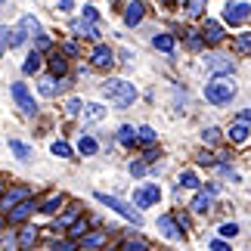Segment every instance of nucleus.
Segmentation results:
<instances>
[{"label":"nucleus","mask_w":251,"mask_h":251,"mask_svg":"<svg viewBox=\"0 0 251 251\" xmlns=\"http://www.w3.org/2000/svg\"><path fill=\"white\" fill-rule=\"evenodd\" d=\"M100 90H102V96L109 100L115 109H130L133 102H137V87H133L130 81H121V78H105L102 84H100Z\"/></svg>","instance_id":"nucleus-1"},{"label":"nucleus","mask_w":251,"mask_h":251,"mask_svg":"<svg viewBox=\"0 0 251 251\" xmlns=\"http://www.w3.org/2000/svg\"><path fill=\"white\" fill-rule=\"evenodd\" d=\"M236 93H239V87H236L233 78H211V81L205 84V100H208L211 105H217V109L233 105Z\"/></svg>","instance_id":"nucleus-2"},{"label":"nucleus","mask_w":251,"mask_h":251,"mask_svg":"<svg viewBox=\"0 0 251 251\" xmlns=\"http://www.w3.org/2000/svg\"><path fill=\"white\" fill-rule=\"evenodd\" d=\"M96 201L100 205H105L109 211H115V214H121L124 220H130L133 226H143V214L133 205H127V201H121L118 196H109V192H96Z\"/></svg>","instance_id":"nucleus-3"},{"label":"nucleus","mask_w":251,"mask_h":251,"mask_svg":"<svg viewBox=\"0 0 251 251\" xmlns=\"http://www.w3.org/2000/svg\"><path fill=\"white\" fill-rule=\"evenodd\" d=\"M224 25H233V28H242L248 19H251V0H226L224 3Z\"/></svg>","instance_id":"nucleus-4"},{"label":"nucleus","mask_w":251,"mask_h":251,"mask_svg":"<svg viewBox=\"0 0 251 251\" xmlns=\"http://www.w3.org/2000/svg\"><path fill=\"white\" fill-rule=\"evenodd\" d=\"M201 65H205L208 75H214V78H233L236 75V59L226 56V53H205Z\"/></svg>","instance_id":"nucleus-5"},{"label":"nucleus","mask_w":251,"mask_h":251,"mask_svg":"<svg viewBox=\"0 0 251 251\" xmlns=\"http://www.w3.org/2000/svg\"><path fill=\"white\" fill-rule=\"evenodd\" d=\"M115 53L109 44H102V41H96V47H93V53H90V69H96V72H112L115 69Z\"/></svg>","instance_id":"nucleus-6"},{"label":"nucleus","mask_w":251,"mask_h":251,"mask_svg":"<svg viewBox=\"0 0 251 251\" xmlns=\"http://www.w3.org/2000/svg\"><path fill=\"white\" fill-rule=\"evenodd\" d=\"M161 201V186L158 183H143L140 189H133V205H137V211L143 208H152Z\"/></svg>","instance_id":"nucleus-7"},{"label":"nucleus","mask_w":251,"mask_h":251,"mask_svg":"<svg viewBox=\"0 0 251 251\" xmlns=\"http://www.w3.org/2000/svg\"><path fill=\"white\" fill-rule=\"evenodd\" d=\"M9 90H13V100H16L19 109H22L25 118H34V115H37V102H34L31 90H28V84H13Z\"/></svg>","instance_id":"nucleus-8"},{"label":"nucleus","mask_w":251,"mask_h":251,"mask_svg":"<svg viewBox=\"0 0 251 251\" xmlns=\"http://www.w3.org/2000/svg\"><path fill=\"white\" fill-rule=\"evenodd\" d=\"M34 211H37V201H34L31 196H28L25 201H19L16 208H9L3 217H6V224H25V220L34 214Z\"/></svg>","instance_id":"nucleus-9"},{"label":"nucleus","mask_w":251,"mask_h":251,"mask_svg":"<svg viewBox=\"0 0 251 251\" xmlns=\"http://www.w3.org/2000/svg\"><path fill=\"white\" fill-rule=\"evenodd\" d=\"M47 65H50L53 78H65V75H69V59H65L62 47H50V50H47Z\"/></svg>","instance_id":"nucleus-10"},{"label":"nucleus","mask_w":251,"mask_h":251,"mask_svg":"<svg viewBox=\"0 0 251 251\" xmlns=\"http://www.w3.org/2000/svg\"><path fill=\"white\" fill-rule=\"evenodd\" d=\"M201 37H205L208 47H220V44H224V37H226L224 22H217V19H205V22H201Z\"/></svg>","instance_id":"nucleus-11"},{"label":"nucleus","mask_w":251,"mask_h":251,"mask_svg":"<svg viewBox=\"0 0 251 251\" xmlns=\"http://www.w3.org/2000/svg\"><path fill=\"white\" fill-rule=\"evenodd\" d=\"M28 196H31V189H28V186H13V189L0 192V214H6L9 208H16L19 201H25Z\"/></svg>","instance_id":"nucleus-12"},{"label":"nucleus","mask_w":251,"mask_h":251,"mask_svg":"<svg viewBox=\"0 0 251 251\" xmlns=\"http://www.w3.org/2000/svg\"><path fill=\"white\" fill-rule=\"evenodd\" d=\"M69 28H72L75 37H81V41H84V37H87V41H100V37H102L100 25H96V22H87V19H75Z\"/></svg>","instance_id":"nucleus-13"},{"label":"nucleus","mask_w":251,"mask_h":251,"mask_svg":"<svg viewBox=\"0 0 251 251\" xmlns=\"http://www.w3.org/2000/svg\"><path fill=\"white\" fill-rule=\"evenodd\" d=\"M146 9L149 6L143 3V0H130V3L124 6V25H127V28H137L143 19H146Z\"/></svg>","instance_id":"nucleus-14"},{"label":"nucleus","mask_w":251,"mask_h":251,"mask_svg":"<svg viewBox=\"0 0 251 251\" xmlns=\"http://www.w3.org/2000/svg\"><path fill=\"white\" fill-rule=\"evenodd\" d=\"M158 233L165 236V239H171V242H180V239L186 236V233H183V229L177 226L174 214H161V217H158Z\"/></svg>","instance_id":"nucleus-15"},{"label":"nucleus","mask_w":251,"mask_h":251,"mask_svg":"<svg viewBox=\"0 0 251 251\" xmlns=\"http://www.w3.org/2000/svg\"><path fill=\"white\" fill-rule=\"evenodd\" d=\"M251 137V127H248V121H233V124H229V127H226V140L229 143H233V146H239V143H245Z\"/></svg>","instance_id":"nucleus-16"},{"label":"nucleus","mask_w":251,"mask_h":251,"mask_svg":"<svg viewBox=\"0 0 251 251\" xmlns=\"http://www.w3.org/2000/svg\"><path fill=\"white\" fill-rule=\"evenodd\" d=\"M115 143H118V146H124V149L140 146V143H137V127H133V124H121L118 133H115Z\"/></svg>","instance_id":"nucleus-17"},{"label":"nucleus","mask_w":251,"mask_h":251,"mask_svg":"<svg viewBox=\"0 0 251 251\" xmlns=\"http://www.w3.org/2000/svg\"><path fill=\"white\" fill-rule=\"evenodd\" d=\"M115 233V229H105V233H87L84 239H81V248L84 251H96V248H100V245H105V242H109V236Z\"/></svg>","instance_id":"nucleus-18"},{"label":"nucleus","mask_w":251,"mask_h":251,"mask_svg":"<svg viewBox=\"0 0 251 251\" xmlns=\"http://www.w3.org/2000/svg\"><path fill=\"white\" fill-rule=\"evenodd\" d=\"M152 47L161 50V53H168V56H174L177 41H174V34H168V31H155V34H152Z\"/></svg>","instance_id":"nucleus-19"},{"label":"nucleus","mask_w":251,"mask_h":251,"mask_svg":"<svg viewBox=\"0 0 251 251\" xmlns=\"http://www.w3.org/2000/svg\"><path fill=\"white\" fill-rule=\"evenodd\" d=\"M192 211H196V214H211V211H214V196H208L205 189L199 192L196 199H192V205H189Z\"/></svg>","instance_id":"nucleus-20"},{"label":"nucleus","mask_w":251,"mask_h":251,"mask_svg":"<svg viewBox=\"0 0 251 251\" xmlns=\"http://www.w3.org/2000/svg\"><path fill=\"white\" fill-rule=\"evenodd\" d=\"M9 152H13V155L19 158V161H34V149L28 146V143H22V140H9Z\"/></svg>","instance_id":"nucleus-21"},{"label":"nucleus","mask_w":251,"mask_h":251,"mask_svg":"<svg viewBox=\"0 0 251 251\" xmlns=\"http://www.w3.org/2000/svg\"><path fill=\"white\" fill-rule=\"evenodd\" d=\"M19 28L25 31V37H28V41H31V37H37V34H44V25L37 22L34 16H22V19H19Z\"/></svg>","instance_id":"nucleus-22"},{"label":"nucleus","mask_w":251,"mask_h":251,"mask_svg":"<svg viewBox=\"0 0 251 251\" xmlns=\"http://www.w3.org/2000/svg\"><path fill=\"white\" fill-rule=\"evenodd\" d=\"M41 69H44V53L31 50V53L25 56V62H22V72H25V75H37Z\"/></svg>","instance_id":"nucleus-23"},{"label":"nucleus","mask_w":251,"mask_h":251,"mask_svg":"<svg viewBox=\"0 0 251 251\" xmlns=\"http://www.w3.org/2000/svg\"><path fill=\"white\" fill-rule=\"evenodd\" d=\"M233 53L236 56H251V31L233 34Z\"/></svg>","instance_id":"nucleus-24"},{"label":"nucleus","mask_w":251,"mask_h":251,"mask_svg":"<svg viewBox=\"0 0 251 251\" xmlns=\"http://www.w3.org/2000/svg\"><path fill=\"white\" fill-rule=\"evenodd\" d=\"M81 115H84V121H87V124H96V121H102V118H105V109H102L100 102H87L84 109H81Z\"/></svg>","instance_id":"nucleus-25"},{"label":"nucleus","mask_w":251,"mask_h":251,"mask_svg":"<svg viewBox=\"0 0 251 251\" xmlns=\"http://www.w3.org/2000/svg\"><path fill=\"white\" fill-rule=\"evenodd\" d=\"M180 3L186 9V16H192V19H201L208 9V0H180Z\"/></svg>","instance_id":"nucleus-26"},{"label":"nucleus","mask_w":251,"mask_h":251,"mask_svg":"<svg viewBox=\"0 0 251 251\" xmlns=\"http://www.w3.org/2000/svg\"><path fill=\"white\" fill-rule=\"evenodd\" d=\"M25 41H28V37H25V31H22V28H6V47H9V50H19V47H25Z\"/></svg>","instance_id":"nucleus-27"},{"label":"nucleus","mask_w":251,"mask_h":251,"mask_svg":"<svg viewBox=\"0 0 251 251\" xmlns=\"http://www.w3.org/2000/svg\"><path fill=\"white\" fill-rule=\"evenodd\" d=\"M137 143H143V146H155V143H158L155 127H149V124H140V127H137Z\"/></svg>","instance_id":"nucleus-28"},{"label":"nucleus","mask_w":251,"mask_h":251,"mask_svg":"<svg viewBox=\"0 0 251 251\" xmlns=\"http://www.w3.org/2000/svg\"><path fill=\"white\" fill-rule=\"evenodd\" d=\"M78 152L81 155H96V152H100V143H96V137H90V133H84V137L78 140Z\"/></svg>","instance_id":"nucleus-29"},{"label":"nucleus","mask_w":251,"mask_h":251,"mask_svg":"<svg viewBox=\"0 0 251 251\" xmlns=\"http://www.w3.org/2000/svg\"><path fill=\"white\" fill-rule=\"evenodd\" d=\"M177 186H180V189H199V186H201V180H199V174H196V171H180Z\"/></svg>","instance_id":"nucleus-30"},{"label":"nucleus","mask_w":251,"mask_h":251,"mask_svg":"<svg viewBox=\"0 0 251 251\" xmlns=\"http://www.w3.org/2000/svg\"><path fill=\"white\" fill-rule=\"evenodd\" d=\"M87 233H90V220H81V217H78V220L69 226V239H75V242H81Z\"/></svg>","instance_id":"nucleus-31"},{"label":"nucleus","mask_w":251,"mask_h":251,"mask_svg":"<svg viewBox=\"0 0 251 251\" xmlns=\"http://www.w3.org/2000/svg\"><path fill=\"white\" fill-rule=\"evenodd\" d=\"M78 217H81V205H72V208H69V211H65V214L59 217V220H56V229H69V226H72Z\"/></svg>","instance_id":"nucleus-32"},{"label":"nucleus","mask_w":251,"mask_h":251,"mask_svg":"<svg viewBox=\"0 0 251 251\" xmlns=\"http://www.w3.org/2000/svg\"><path fill=\"white\" fill-rule=\"evenodd\" d=\"M16 242H19V248H22V251H28V248L37 242V229L34 226H22V233H19Z\"/></svg>","instance_id":"nucleus-33"},{"label":"nucleus","mask_w":251,"mask_h":251,"mask_svg":"<svg viewBox=\"0 0 251 251\" xmlns=\"http://www.w3.org/2000/svg\"><path fill=\"white\" fill-rule=\"evenodd\" d=\"M214 168L220 171V177H224V180H229V183H242V174H239V171H233V165H226L224 158H220Z\"/></svg>","instance_id":"nucleus-34"},{"label":"nucleus","mask_w":251,"mask_h":251,"mask_svg":"<svg viewBox=\"0 0 251 251\" xmlns=\"http://www.w3.org/2000/svg\"><path fill=\"white\" fill-rule=\"evenodd\" d=\"M62 196H50V199H47V201H41V205H37V211H44V214H56V211H59L62 208Z\"/></svg>","instance_id":"nucleus-35"},{"label":"nucleus","mask_w":251,"mask_h":251,"mask_svg":"<svg viewBox=\"0 0 251 251\" xmlns=\"http://www.w3.org/2000/svg\"><path fill=\"white\" fill-rule=\"evenodd\" d=\"M183 34H186V47H189V50L199 53V50H205V47H208L205 37H201V31H183Z\"/></svg>","instance_id":"nucleus-36"},{"label":"nucleus","mask_w":251,"mask_h":251,"mask_svg":"<svg viewBox=\"0 0 251 251\" xmlns=\"http://www.w3.org/2000/svg\"><path fill=\"white\" fill-rule=\"evenodd\" d=\"M201 143H205V146H214V143H220V127L208 124V127L201 130Z\"/></svg>","instance_id":"nucleus-37"},{"label":"nucleus","mask_w":251,"mask_h":251,"mask_svg":"<svg viewBox=\"0 0 251 251\" xmlns=\"http://www.w3.org/2000/svg\"><path fill=\"white\" fill-rule=\"evenodd\" d=\"M50 152H53V155H59V158H72V155H75V149H72L65 140H56L53 146H50Z\"/></svg>","instance_id":"nucleus-38"},{"label":"nucleus","mask_w":251,"mask_h":251,"mask_svg":"<svg viewBox=\"0 0 251 251\" xmlns=\"http://www.w3.org/2000/svg\"><path fill=\"white\" fill-rule=\"evenodd\" d=\"M118 251H149V245L143 242V239H127V242H121Z\"/></svg>","instance_id":"nucleus-39"},{"label":"nucleus","mask_w":251,"mask_h":251,"mask_svg":"<svg viewBox=\"0 0 251 251\" xmlns=\"http://www.w3.org/2000/svg\"><path fill=\"white\" fill-rule=\"evenodd\" d=\"M217 233H220V239H236L239 236V224H236V220H233V224H220Z\"/></svg>","instance_id":"nucleus-40"},{"label":"nucleus","mask_w":251,"mask_h":251,"mask_svg":"<svg viewBox=\"0 0 251 251\" xmlns=\"http://www.w3.org/2000/svg\"><path fill=\"white\" fill-rule=\"evenodd\" d=\"M81 19H87V22H96V25H100V9H96L93 3H84V9H81Z\"/></svg>","instance_id":"nucleus-41"},{"label":"nucleus","mask_w":251,"mask_h":251,"mask_svg":"<svg viewBox=\"0 0 251 251\" xmlns=\"http://www.w3.org/2000/svg\"><path fill=\"white\" fill-rule=\"evenodd\" d=\"M31 44H34V50L37 53H47V50H50V37H47V34H37V37H31Z\"/></svg>","instance_id":"nucleus-42"},{"label":"nucleus","mask_w":251,"mask_h":251,"mask_svg":"<svg viewBox=\"0 0 251 251\" xmlns=\"http://www.w3.org/2000/svg\"><path fill=\"white\" fill-rule=\"evenodd\" d=\"M174 220H177V226L183 229V233H189L192 220H189V214H186V211H177V214H174Z\"/></svg>","instance_id":"nucleus-43"},{"label":"nucleus","mask_w":251,"mask_h":251,"mask_svg":"<svg viewBox=\"0 0 251 251\" xmlns=\"http://www.w3.org/2000/svg\"><path fill=\"white\" fill-rule=\"evenodd\" d=\"M158 158H161V149L158 146H149L146 152H143V161H146V165H155Z\"/></svg>","instance_id":"nucleus-44"},{"label":"nucleus","mask_w":251,"mask_h":251,"mask_svg":"<svg viewBox=\"0 0 251 251\" xmlns=\"http://www.w3.org/2000/svg\"><path fill=\"white\" fill-rule=\"evenodd\" d=\"M217 161H220V155H211V152H201V155H199V165L201 168H214Z\"/></svg>","instance_id":"nucleus-45"},{"label":"nucleus","mask_w":251,"mask_h":251,"mask_svg":"<svg viewBox=\"0 0 251 251\" xmlns=\"http://www.w3.org/2000/svg\"><path fill=\"white\" fill-rule=\"evenodd\" d=\"M81 109H84V102H81V100H69V105H65V115L78 118V115H81Z\"/></svg>","instance_id":"nucleus-46"},{"label":"nucleus","mask_w":251,"mask_h":251,"mask_svg":"<svg viewBox=\"0 0 251 251\" xmlns=\"http://www.w3.org/2000/svg\"><path fill=\"white\" fill-rule=\"evenodd\" d=\"M146 168H149V165H146L143 158H140V161H130V165H127V171L133 174V177H143V174H146Z\"/></svg>","instance_id":"nucleus-47"},{"label":"nucleus","mask_w":251,"mask_h":251,"mask_svg":"<svg viewBox=\"0 0 251 251\" xmlns=\"http://www.w3.org/2000/svg\"><path fill=\"white\" fill-rule=\"evenodd\" d=\"M208 248H211V251H233V248H229V245L224 242V239H211Z\"/></svg>","instance_id":"nucleus-48"},{"label":"nucleus","mask_w":251,"mask_h":251,"mask_svg":"<svg viewBox=\"0 0 251 251\" xmlns=\"http://www.w3.org/2000/svg\"><path fill=\"white\" fill-rule=\"evenodd\" d=\"M56 9H59V13H72V9H75V0H59Z\"/></svg>","instance_id":"nucleus-49"},{"label":"nucleus","mask_w":251,"mask_h":251,"mask_svg":"<svg viewBox=\"0 0 251 251\" xmlns=\"http://www.w3.org/2000/svg\"><path fill=\"white\" fill-rule=\"evenodd\" d=\"M205 192H208V196H220V183H214V180L205 183Z\"/></svg>","instance_id":"nucleus-50"},{"label":"nucleus","mask_w":251,"mask_h":251,"mask_svg":"<svg viewBox=\"0 0 251 251\" xmlns=\"http://www.w3.org/2000/svg\"><path fill=\"white\" fill-rule=\"evenodd\" d=\"M62 53H65V56H78L81 50H78V44H65V47H62Z\"/></svg>","instance_id":"nucleus-51"},{"label":"nucleus","mask_w":251,"mask_h":251,"mask_svg":"<svg viewBox=\"0 0 251 251\" xmlns=\"http://www.w3.org/2000/svg\"><path fill=\"white\" fill-rule=\"evenodd\" d=\"M3 53H6V28L0 25V56H3Z\"/></svg>","instance_id":"nucleus-52"},{"label":"nucleus","mask_w":251,"mask_h":251,"mask_svg":"<svg viewBox=\"0 0 251 251\" xmlns=\"http://www.w3.org/2000/svg\"><path fill=\"white\" fill-rule=\"evenodd\" d=\"M121 62L124 65H133V53L130 50H121Z\"/></svg>","instance_id":"nucleus-53"},{"label":"nucleus","mask_w":251,"mask_h":251,"mask_svg":"<svg viewBox=\"0 0 251 251\" xmlns=\"http://www.w3.org/2000/svg\"><path fill=\"white\" fill-rule=\"evenodd\" d=\"M236 118H239V121H248V124H251V109H239V115H236Z\"/></svg>","instance_id":"nucleus-54"},{"label":"nucleus","mask_w":251,"mask_h":251,"mask_svg":"<svg viewBox=\"0 0 251 251\" xmlns=\"http://www.w3.org/2000/svg\"><path fill=\"white\" fill-rule=\"evenodd\" d=\"M3 226H6V217H3V214H0V229H3Z\"/></svg>","instance_id":"nucleus-55"},{"label":"nucleus","mask_w":251,"mask_h":251,"mask_svg":"<svg viewBox=\"0 0 251 251\" xmlns=\"http://www.w3.org/2000/svg\"><path fill=\"white\" fill-rule=\"evenodd\" d=\"M0 6H3V0H0Z\"/></svg>","instance_id":"nucleus-56"},{"label":"nucleus","mask_w":251,"mask_h":251,"mask_svg":"<svg viewBox=\"0 0 251 251\" xmlns=\"http://www.w3.org/2000/svg\"><path fill=\"white\" fill-rule=\"evenodd\" d=\"M248 140H251V137H248Z\"/></svg>","instance_id":"nucleus-57"}]
</instances>
